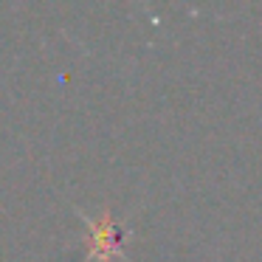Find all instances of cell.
Masks as SVG:
<instances>
[{
  "instance_id": "6da1fadb",
  "label": "cell",
  "mask_w": 262,
  "mask_h": 262,
  "mask_svg": "<svg viewBox=\"0 0 262 262\" xmlns=\"http://www.w3.org/2000/svg\"><path fill=\"white\" fill-rule=\"evenodd\" d=\"M88 223V234H91V248L88 256L99 262H110L113 256H124V239H127V228L116 220L110 211H102V217H85Z\"/></svg>"
}]
</instances>
